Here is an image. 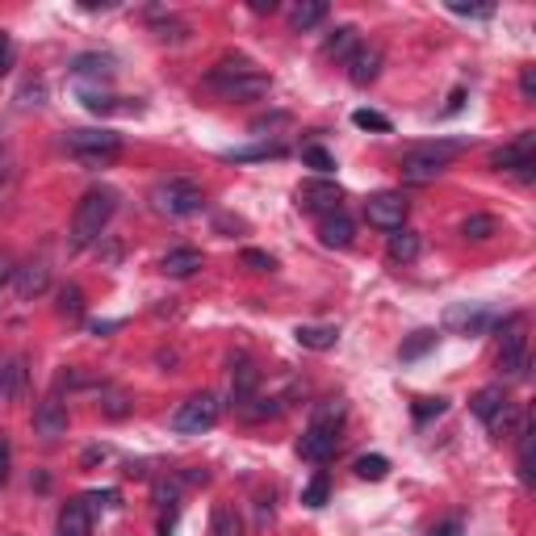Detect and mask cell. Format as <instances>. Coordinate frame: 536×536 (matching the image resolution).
<instances>
[{
    "label": "cell",
    "instance_id": "603a6c76",
    "mask_svg": "<svg viewBox=\"0 0 536 536\" xmlns=\"http://www.w3.org/2000/svg\"><path fill=\"white\" fill-rule=\"evenodd\" d=\"M356 25H336V30L327 34V43H323V55L327 59H348L356 46H361V38H356Z\"/></svg>",
    "mask_w": 536,
    "mask_h": 536
},
{
    "label": "cell",
    "instance_id": "9c48e42d",
    "mask_svg": "<svg viewBox=\"0 0 536 536\" xmlns=\"http://www.w3.org/2000/svg\"><path fill=\"white\" fill-rule=\"evenodd\" d=\"M297 210L302 214H336L339 201H344V189L331 180V176H315V180H302L297 185Z\"/></svg>",
    "mask_w": 536,
    "mask_h": 536
},
{
    "label": "cell",
    "instance_id": "c3c4849f",
    "mask_svg": "<svg viewBox=\"0 0 536 536\" xmlns=\"http://www.w3.org/2000/svg\"><path fill=\"white\" fill-rule=\"evenodd\" d=\"M461 528H465V524H461L457 515H453V520H444V524H440V528H432L427 536H461Z\"/></svg>",
    "mask_w": 536,
    "mask_h": 536
},
{
    "label": "cell",
    "instance_id": "bcb514c9",
    "mask_svg": "<svg viewBox=\"0 0 536 536\" xmlns=\"http://www.w3.org/2000/svg\"><path fill=\"white\" fill-rule=\"evenodd\" d=\"M9 67H13V38L0 30V76H5Z\"/></svg>",
    "mask_w": 536,
    "mask_h": 536
},
{
    "label": "cell",
    "instance_id": "7bdbcfd3",
    "mask_svg": "<svg viewBox=\"0 0 536 536\" xmlns=\"http://www.w3.org/2000/svg\"><path fill=\"white\" fill-rule=\"evenodd\" d=\"M449 13H457V17H478V22H486V17H494V5H449Z\"/></svg>",
    "mask_w": 536,
    "mask_h": 536
},
{
    "label": "cell",
    "instance_id": "8fae6325",
    "mask_svg": "<svg viewBox=\"0 0 536 536\" xmlns=\"http://www.w3.org/2000/svg\"><path fill=\"white\" fill-rule=\"evenodd\" d=\"M365 219H369V227H377V230H403V222H406V201H403V193H373L369 201H365Z\"/></svg>",
    "mask_w": 536,
    "mask_h": 536
},
{
    "label": "cell",
    "instance_id": "f1b7e54d",
    "mask_svg": "<svg viewBox=\"0 0 536 536\" xmlns=\"http://www.w3.org/2000/svg\"><path fill=\"white\" fill-rule=\"evenodd\" d=\"M449 323H457L465 336H478V331L491 327L494 318L486 315V310H465V307H461V310H449Z\"/></svg>",
    "mask_w": 536,
    "mask_h": 536
},
{
    "label": "cell",
    "instance_id": "83f0119b",
    "mask_svg": "<svg viewBox=\"0 0 536 536\" xmlns=\"http://www.w3.org/2000/svg\"><path fill=\"white\" fill-rule=\"evenodd\" d=\"M210 536H243V520L235 507H214L210 515Z\"/></svg>",
    "mask_w": 536,
    "mask_h": 536
},
{
    "label": "cell",
    "instance_id": "8992f818",
    "mask_svg": "<svg viewBox=\"0 0 536 536\" xmlns=\"http://www.w3.org/2000/svg\"><path fill=\"white\" fill-rule=\"evenodd\" d=\"M470 411L486 427H491V432H512L515 419H520L515 403L503 395V385H486V390H478V395H473V403H470Z\"/></svg>",
    "mask_w": 536,
    "mask_h": 536
},
{
    "label": "cell",
    "instance_id": "f546056e",
    "mask_svg": "<svg viewBox=\"0 0 536 536\" xmlns=\"http://www.w3.org/2000/svg\"><path fill=\"white\" fill-rule=\"evenodd\" d=\"M302 164L315 168L318 176H331L336 172V155H331L327 147H318V142H307V147H302Z\"/></svg>",
    "mask_w": 536,
    "mask_h": 536
},
{
    "label": "cell",
    "instance_id": "d4e9b609",
    "mask_svg": "<svg viewBox=\"0 0 536 536\" xmlns=\"http://www.w3.org/2000/svg\"><path fill=\"white\" fill-rule=\"evenodd\" d=\"M281 155H285L281 142H256V147H230V151H222V160L248 164V160H281Z\"/></svg>",
    "mask_w": 536,
    "mask_h": 536
},
{
    "label": "cell",
    "instance_id": "5b68a950",
    "mask_svg": "<svg viewBox=\"0 0 536 536\" xmlns=\"http://www.w3.org/2000/svg\"><path fill=\"white\" fill-rule=\"evenodd\" d=\"M222 419V403L214 395H193L185 398V403L172 411V432L176 436H201V432H210V427Z\"/></svg>",
    "mask_w": 536,
    "mask_h": 536
},
{
    "label": "cell",
    "instance_id": "1f68e13d",
    "mask_svg": "<svg viewBox=\"0 0 536 536\" xmlns=\"http://www.w3.org/2000/svg\"><path fill=\"white\" fill-rule=\"evenodd\" d=\"M59 315H63L67 323H76V318L84 315V294H80V285H63V289H59Z\"/></svg>",
    "mask_w": 536,
    "mask_h": 536
},
{
    "label": "cell",
    "instance_id": "7402d4cb",
    "mask_svg": "<svg viewBox=\"0 0 536 536\" xmlns=\"http://www.w3.org/2000/svg\"><path fill=\"white\" fill-rule=\"evenodd\" d=\"M126 97H110V93H101V88H84L80 93V105L88 113H139L142 105H122Z\"/></svg>",
    "mask_w": 536,
    "mask_h": 536
},
{
    "label": "cell",
    "instance_id": "d590c367",
    "mask_svg": "<svg viewBox=\"0 0 536 536\" xmlns=\"http://www.w3.org/2000/svg\"><path fill=\"white\" fill-rule=\"evenodd\" d=\"M327 499H331V482H327V473H315V478H310V486L302 491V503H307V507H323Z\"/></svg>",
    "mask_w": 536,
    "mask_h": 536
},
{
    "label": "cell",
    "instance_id": "b9f144b4",
    "mask_svg": "<svg viewBox=\"0 0 536 536\" xmlns=\"http://www.w3.org/2000/svg\"><path fill=\"white\" fill-rule=\"evenodd\" d=\"M444 406H449L444 398H419V403L411 406V411H415V419H419V424H427L432 415H444Z\"/></svg>",
    "mask_w": 536,
    "mask_h": 536
},
{
    "label": "cell",
    "instance_id": "52a82bcc",
    "mask_svg": "<svg viewBox=\"0 0 536 536\" xmlns=\"http://www.w3.org/2000/svg\"><path fill=\"white\" fill-rule=\"evenodd\" d=\"M491 168H499V172H520V180H532V168H536V131H520L512 142H503V147L491 155Z\"/></svg>",
    "mask_w": 536,
    "mask_h": 536
},
{
    "label": "cell",
    "instance_id": "11a10c76",
    "mask_svg": "<svg viewBox=\"0 0 536 536\" xmlns=\"http://www.w3.org/2000/svg\"><path fill=\"white\" fill-rule=\"evenodd\" d=\"M0 160H5V139H0Z\"/></svg>",
    "mask_w": 536,
    "mask_h": 536
},
{
    "label": "cell",
    "instance_id": "ba28073f",
    "mask_svg": "<svg viewBox=\"0 0 536 536\" xmlns=\"http://www.w3.org/2000/svg\"><path fill=\"white\" fill-rule=\"evenodd\" d=\"M499 373L503 377H528V331L524 318H507L499 336Z\"/></svg>",
    "mask_w": 536,
    "mask_h": 536
},
{
    "label": "cell",
    "instance_id": "9a60e30c",
    "mask_svg": "<svg viewBox=\"0 0 536 536\" xmlns=\"http://www.w3.org/2000/svg\"><path fill=\"white\" fill-rule=\"evenodd\" d=\"M256 385H260V369H256L248 356H235L230 361V403L239 406L256 395Z\"/></svg>",
    "mask_w": 536,
    "mask_h": 536
},
{
    "label": "cell",
    "instance_id": "f6af8a7d",
    "mask_svg": "<svg viewBox=\"0 0 536 536\" xmlns=\"http://www.w3.org/2000/svg\"><path fill=\"white\" fill-rule=\"evenodd\" d=\"M285 122H289V113H268V118H256V122H252V134L277 131V126H285Z\"/></svg>",
    "mask_w": 536,
    "mask_h": 536
},
{
    "label": "cell",
    "instance_id": "9f6ffc18",
    "mask_svg": "<svg viewBox=\"0 0 536 536\" xmlns=\"http://www.w3.org/2000/svg\"><path fill=\"white\" fill-rule=\"evenodd\" d=\"M0 176H5V160H0Z\"/></svg>",
    "mask_w": 536,
    "mask_h": 536
},
{
    "label": "cell",
    "instance_id": "816d5d0a",
    "mask_svg": "<svg viewBox=\"0 0 536 536\" xmlns=\"http://www.w3.org/2000/svg\"><path fill=\"white\" fill-rule=\"evenodd\" d=\"M461 105H465V88H457L449 97V105H444V118H453V113H461Z\"/></svg>",
    "mask_w": 536,
    "mask_h": 536
},
{
    "label": "cell",
    "instance_id": "f907efd6",
    "mask_svg": "<svg viewBox=\"0 0 536 536\" xmlns=\"http://www.w3.org/2000/svg\"><path fill=\"white\" fill-rule=\"evenodd\" d=\"M5 478H9V440L0 436V486H5Z\"/></svg>",
    "mask_w": 536,
    "mask_h": 536
},
{
    "label": "cell",
    "instance_id": "8d00e7d4",
    "mask_svg": "<svg viewBox=\"0 0 536 536\" xmlns=\"http://www.w3.org/2000/svg\"><path fill=\"white\" fill-rule=\"evenodd\" d=\"M520 478L532 486V427H520Z\"/></svg>",
    "mask_w": 536,
    "mask_h": 536
},
{
    "label": "cell",
    "instance_id": "cb8c5ba5",
    "mask_svg": "<svg viewBox=\"0 0 536 536\" xmlns=\"http://www.w3.org/2000/svg\"><path fill=\"white\" fill-rule=\"evenodd\" d=\"M318 22H327V5H323V0H302V5H294V9H289V25H294L297 34L315 30Z\"/></svg>",
    "mask_w": 536,
    "mask_h": 536
},
{
    "label": "cell",
    "instance_id": "484cf974",
    "mask_svg": "<svg viewBox=\"0 0 536 536\" xmlns=\"http://www.w3.org/2000/svg\"><path fill=\"white\" fill-rule=\"evenodd\" d=\"M419 248H424V243H419L415 230H395V235H390V260L395 264H411L419 256Z\"/></svg>",
    "mask_w": 536,
    "mask_h": 536
},
{
    "label": "cell",
    "instance_id": "7dc6e473",
    "mask_svg": "<svg viewBox=\"0 0 536 536\" xmlns=\"http://www.w3.org/2000/svg\"><path fill=\"white\" fill-rule=\"evenodd\" d=\"M13 273H17V264H13V256L9 252H0V289L13 281Z\"/></svg>",
    "mask_w": 536,
    "mask_h": 536
},
{
    "label": "cell",
    "instance_id": "60d3db41",
    "mask_svg": "<svg viewBox=\"0 0 536 536\" xmlns=\"http://www.w3.org/2000/svg\"><path fill=\"white\" fill-rule=\"evenodd\" d=\"M176 499H180V482H155V503L176 512Z\"/></svg>",
    "mask_w": 536,
    "mask_h": 536
},
{
    "label": "cell",
    "instance_id": "277c9868",
    "mask_svg": "<svg viewBox=\"0 0 536 536\" xmlns=\"http://www.w3.org/2000/svg\"><path fill=\"white\" fill-rule=\"evenodd\" d=\"M63 142H67V151L88 168H105L122 151V134H113V131H67Z\"/></svg>",
    "mask_w": 536,
    "mask_h": 536
},
{
    "label": "cell",
    "instance_id": "ac0fdd59",
    "mask_svg": "<svg viewBox=\"0 0 536 536\" xmlns=\"http://www.w3.org/2000/svg\"><path fill=\"white\" fill-rule=\"evenodd\" d=\"M294 339L310 352H331L339 344V327L336 323H302V327L294 331Z\"/></svg>",
    "mask_w": 536,
    "mask_h": 536
},
{
    "label": "cell",
    "instance_id": "681fc988",
    "mask_svg": "<svg viewBox=\"0 0 536 536\" xmlns=\"http://www.w3.org/2000/svg\"><path fill=\"white\" fill-rule=\"evenodd\" d=\"M43 93H46L43 84H25L22 88V105H38V101H43Z\"/></svg>",
    "mask_w": 536,
    "mask_h": 536
},
{
    "label": "cell",
    "instance_id": "4dcf8cb0",
    "mask_svg": "<svg viewBox=\"0 0 536 536\" xmlns=\"http://www.w3.org/2000/svg\"><path fill=\"white\" fill-rule=\"evenodd\" d=\"M494 230H499V222H494L491 214H470V219L461 222V235H465V239H473V243L491 239Z\"/></svg>",
    "mask_w": 536,
    "mask_h": 536
},
{
    "label": "cell",
    "instance_id": "7c38bea8",
    "mask_svg": "<svg viewBox=\"0 0 536 536\" xmlns=\"http://www.w3.org/2000/svg\"><path fill=\"white\" fill-rule=\"evenodd\" d=\"M67 403L59 395H51V398H43V403L34 406V432L43 440H59V436H67Z\"/></svg>",
    "mask_w": 536,
    "mask_h": 536
},
{
    "label": "cell",
    "instance_id": "e0dca14e",
    "mask_svg": "<svg viewBox=\"0 0 536 536\" xmlns=\"http://www.w3.org/2000/svg\"><path fill=\"white\" fill-rule=\"evenodd\" d=\"M55 532L59 536H93V512L84 507V499H72V503H63Z\"/></svg>",
    "mask_w": 536,
    "mask_h": 536
},
{
    "label": "cell",
    "instance_id": "2e32d148",
    "mask_svg": "<svg viewBox=\"0 0 536 536\" xmlns=\"http://www.w3.org/2000/svg\"><path fill=\"white\" fill-rule=\"evenodd\" d=\"M76 80H113V72H118V63H113V55H101V51H84V55L72 59V67H67Z\"/></svg>",
    "mask_w": 536,
    "mask_h": 536
},
{
    "label": "cell",
    "instance_id": "3957f363",
    "mask_svg": "<svg viewBox=\"0 0 536 536\" xmlns=\"http://www.w3.org/2000/svg\"><path fill=\"white\" fill-rule=\"evenodd\" d=\"M201 185L198 180H185V176H168L160 185L151 189V206L168 219H189V214H198L201 210Z\"/></svg>",
    "mask_w": 536,
    "mask_h": 536
},
{
    "label": "cell",
    "instance_id": "4fadbf2b",
    "mask_svg": "<svg viewBox=\"0 0 536 536\" xmlns=\"http://www.w3.org/2000/svg\"><path fill=\"white\" fill-rule=\"evenodd\" d=\"M13 289H17V297H22V302H34V297H43L46 289H51V268H46L43 260L22 264V268L13 273Z\"/></svg>",
    "mask_w": 536,
    "mask_h": 536
},
{
    "label": "cell",
    "instance_id": "4316f807",
    "mask_svg": "<svg viewBox=\"0 0 536 536\" xmlns=\"http://www.w3.org/2000/svg\"><path fill=\"white\" fill-rule=\"evenodd\" d=\"M243 419H252V424H260V419H273V415H281V398H260V395H252L248 403H239L235 406Z\"/></svg>",
    "mask_w": 536,
    "mask_h": 536
},
{
    "label": "cell",
    "instance_id": "ab89813d",
    "mask_svg": "<svg viewBox=\"0 0 536 536\" xmlns=\"http://www.w3.org/2000/svg\"><path fill=\"white\" fill-rule=\"evenodd\" d=\"M84 507L88 512H110V507H118V491H88Z\"/></svg>",
    "mask_w": 536,
    "mask_h": 536
},
{
    "label": "cell",
    "instance_id": "d6986e66",
    "mask_svg": "<svg viewBox=\"0 0 536 536\" xmlns=\"http://www.w3.org/2000/svg\"><path fill=\"white\" fill-rule=\"evenodd\" d=\"M398 172H403L406 185H432V180L444 172V164H440V160H427V155H419V151H411V155H403Z\"/></svg>",
    "mask_w": 536,
    "mask_h": 536
},
{
    "label": "cell",
    "instance_id": "e575fe53",
    "mask_svg": "<svg viewBox=\"0 0 536 536\" xmlns=\"http://www.w3.org/2000/svg\"><path fill=\"white\" fill-rule=\"evenodd\" d=\"M385 473H390V461H385V457H377V453H369V457H356V478L382 482Z\"/></svg>",
    "mask_w": 536,
    "mask_h": 536
},
{
    "label": "cell",
    "instance_id": "ffe728a7",
    "mask_svg": "<svg viewBox=\"0 0 536 536\" xmlns=\"http://www.w3.org/2000/svg\"><path fill=\"white\" fill-rule=\"evenodd\" d=\"M352 219L344 214V210H336V214H323V222H318V239H323V248H348L352 243Z\"/></svg>",
    "mask_w": 536,
    "mask_h": 536
},
{
    "label": "cell",
    "instance_id": "7a4b0ae2",
    "mask_svg": "<svg viewBox=\"0 0 536 536\" xmlns=\"http://www.w3.org/2000/svg\"><path fill=\"white\" fill-rule=\"evenodd\" d=\"M113 210H118V193L113 189H88L80 198L76 214H72V230H67L72 248H93L105 235V227H110Z\"/></svg>",
    "mask_w": 536,
    "mask_h": 536
},
{
    "label": "cell",
    "instance_id": "f35d334b",
    "mask_svg": "<svg viewBox=\"0 0 536 536\" xmlns=\"http://www.w3.org/2000/svg\"><path fill=\"white\" fill-rule=\"evenodd\" d=\"M243 264H248V268H252V273H273L277 268V260L268 252H260V248H243V256H239Z\"/></svg>",
    "mask_w": 536,
    "mask_h": 536
},
{
    "label": "cell",
    "instance_id": "f5cc1de1",
    "mask_svg": "<svg viewBox=\"0 0 536 536\" xmlns=\"http://www.w3.org/2000/svg\"><path fill=\"white\" fill-rule=\"evenodd\" d=\"M118 327H122L118 318H113V323H93V336H105V331H118Z\"/></svg>",
    "mask_w": 536,
    "mask_h": 536
},
{
    "label": "cell",
    "instance_id": "ee69618b",
    "mask_svg": "<svg viewBox=\"0 0 536 536\" xmlns=\"http://www.w3.org/2000/svg\"><path fill=\"white\" fill-rule=\"evenodd\" d=\"M520 97H524L528 105L536 101V67H524V72H520Z\"/></svg>",
    "mask_w": 536,
    "mask_h": 536
},
{
    "label": "cell",
    "instance_id": "30bf717a",
    "mask_svg": "<svg viewBox=\"0 0 536 536\" xmlns=\"http://www.w3.org/2000/svg\"><path fill=\"white\" fill-rule=\"evenodd\" d=\"M336 453H339V424H310L302 432V440H297V457L315 461V465L331 461Z\"/></svg>",
    "mask_w": 536,
    "mask_h": 536
},
{
    "label": "cell",
    "instance_id": "44dd1931",
    "mask_svg": "<svg viewBox=\"0 0 536 536\" xmlns=\"http://www.w3.org/2000/svg\"><path fill=\"white\" fill-rule=\"evenodd\" d=\"M201 252L198 248H176V252H168L164 256V264H160V268H164V277H176V281H185V277H193L201 268Z\"/></svg>",
    "mask_w": 536,
    "mask_h": 536
},
{
    "label": "cell",
    "instance_id": "74e56055",
    "mask_svg": "<svg viewBox=\"0 0 536 536\" xmlns=\"http://www.w3.org/2000/svg\"><path fill=\"white\" fill-rule=\"evenodd\" d=\"M352 122L361 126V131H377V134H390V118L377 110H356L352 113Z\"/></svg>",
    "mask_w": 536,
    "mask_h": 536
},
{
    "label": "cell",
    "instance_id": "836d02e7",
    "mask_svg": "<svg viewBox=\"0 0 536 536\" xmlns=\"http://www.w3.org/2000/svg\"><path fill=\"white\" fill-rule=\"evenodd\" d=\"M432 348H436V331H415V336L403 344V352H398V356H403V361H419V356H424V352H432Z\"/></svg>",
    "mask_w": 536,
    "mask_h": 536
},
{
    "label": "cell",
    "instance_id": "db71d44e",
    "mask_svg": "<svg viewBox=\"0 0 536 536\" xmlns=\"http://www.w3.org/2000/svg\"><path fill=\"white\" fill-rule=\"evenodd\" d=\"M252 9H256V13H273V9H277V0H256Z\"/></svg>",
    "mask_w": 536,
    "mask_h": 536
},
{
    "label": "cell",
    "instance_id": "6da1fadb",
    "mask_svg": "<svg viewBox=\"0 0 536 536\" xmlns=\"http://www.w3.org/2000/svg\"><path fill=\"white\" fill-rule=\"evenodd\" d=\"M206 88L219 93L222 101H256L273 88V76L260 72L252 59H222L219 67L206 72Z\"/></svg>",
    "mask_w": 536,
    "mask_h": 536
},
{
    "label": "cell",
    "instance_id": "5bb4252c",
    "mask_svg": "<svg viewBox=\"0 0 536 536\" xmlns=\"http://www.w3.org/2000/svg\"><path fill=\"white\" fill-rule=\"evenodd\" d=\"M377 72H382V51H377V46H369V43H361L348 55V80L356 88H365V84H373V80H377Z\"/></svg>",
    "mask_w": 536,
    "mask_h": 536
},
{
    "label": "cell",
    "instance_id": "d6a6232c",
    "mask_svg": "<svg viewBox=\"0 0 536 536\" xmlns=\"http://www.w3.org/2000/svg\"><path fill=\"white\" fill-rule=\"evenodd\" d=\"M131 395H126V390H101V411H105V415L110 419H126L131 415Z\"/></svg>",
    "mask_w": 536,
    "mask_h": 536
}]
</instances>
